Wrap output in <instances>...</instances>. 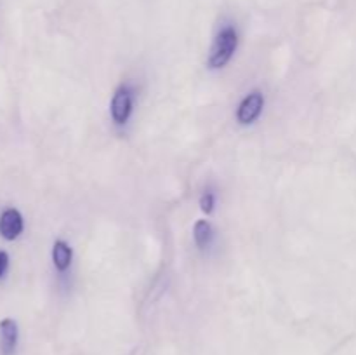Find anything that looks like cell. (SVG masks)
<instances>
[{"instance_id": "1", "label": "cell", "mask_w": 356, "mask_h": 355, "mask_svg": "<svg viewBox=\"0 0 356 355\" xmlns=\"http://www.w3.org/2000/svg\"><path fill=\"white\" fill-rule=\"evenodd\" d=\"M240 35L235 24L226 23L216 33L214 40H212L211 51H209L207 58V68L209 70H222L229 65L233 56L238 51Z\"/></svg>"}, {"instance_id": "2", "label": "cell", "mask_w": 356, "mask_h": 355, "mask_svg": "<svg viewBox=\"0 0 356 355\" xmlns=\"http://www.w3.org/2000/svg\"><path fill=\"white\" fill-rule=\"evenodd\" d=\"M136 110V89L131 82H122L111 94L110 118L117 129H125Z\"/></svg>"}, {"instance_id": "3", "label": "cell", "mask_w": 356, "mask_h": 355, "mask_svg": "<svg viewBox=\"0 0 356 355\" xmlns=\"http://www.w3.org/2000/svg\"><path fill=\"white\" fill-rule=\"evenodd\" d=\"M264 106H266V96L261 89H252L240 100L235 110L236 124L242 127L254 125L263 115Z\"/></svg>"}, {"instance_id": "4", "label": "cell", "mask_w": 356, "mask_h": 355, "mask_svg": "<svg viewBox=\"0 0 356 355\" xmlns=\"http://www.w3.org/2000/svg\"><path fill=\"white\" fill-rule=\"evenodd\" d=\"M51 258L52 265H54V270L58 271L59 277H66L73 267V247L70 246V242H66L63 239L56 240L52 244Z\"/></svg>"}, {"instance_id": "5", "label": "cell", "mask_w": 356, "mask_h": 355, "mask_svg": "<svg viewBox=\"0 0 356 355\" xmlns=\"http://www.w3.org/2000/svg\"><path fill=\"white\" fill-rule=\"evenodd\" d=\"M24 219L17 209L9 207L0 214V235L6 240H16L23 233Z\"/></svg>"}, {"instance_id": "6", "label": "cell", "mask_w": 356, "mask_h": 355, "mask_svg": "<svg viewBox=\"0 0 356 355\" xmlns=\"http://www.w3.org/2000/svg\"><path fill=\"white\" fill-rule=\"evenodd\" d=\"M19 341V327L14 319L0 320V352L2 355H14Z\"/></svg>"}, {"instance_id": "7", "label": "cell", "mask_w": 356, "mask_h": 355, "mask_svg": "<svg viewBox=\"0 0 356 355\" xmlns=\"http://www.w3.org/2000/svg\"><path fill=\"white\" fill-rule=\"evenodd\" d=\"M216 228L209 219H197L193 225V242L198 251H205L214 244Z\"/></svg>"}, {"instance_id": "8", "label": "cell", "mask_w": 356, "mask_h": 355, "mask_svg": "<svg viewBox=\"0 0 356 355\" xmlns=\"http://www.w3.org/2000/svg\"><path fill=\"white\" fill-rule=\"evenodd\" d=\"M198 205H200V211L204 214L212 216L216 211V205H218V194L212 187H207L202 191L200 198H198Z\"/></svg>"}, {"instance_id": "9", "label": "cell", "mask_w": 356, "mask_h": 355, "mask_svg": "<svg viewBox=\"0 0 356 355\" xmlns=\"http://www.w3.org/2000/svg\"><path fill=\"white\" fill-rule=\"evenodd\" d=\"M7 268H9V254L6 251H0V278L6 275Z\"/></svg>"}]
</instances>
